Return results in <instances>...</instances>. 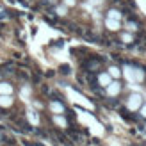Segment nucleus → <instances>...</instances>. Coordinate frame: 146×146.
<instances>
[{
    "label": "nucleus",
    "mask_w": 146,
    "mask_h": 146,
    "mask_svg": "<svg viewBox=\"0 0 146 146\" xmlns=\"http://www.w3.org/2000/svg\"><path fill=\"white\" fill-rule=\"evenodd\" d=\"M127 107L130 109V111L137 112V111L143 107V96H141V94H130V96H128V102H127Z\"/></svg>",
    "instance_id": "1"
},
{
    "label": "nucleus",
    "mask_w": 146,
    "mask_h": 146,
    "mask_svg": "<svg viewBox=\"0 0 146 146\" xmlns=\"http://www.w3.org/2000/svg\"><path fill=\"white\" fill-rule=\"evenodd\" d=\"M123 75L127 77L128 82H135V68H132V66H125V68H123Z\"/></svg>",
    "instance_id": "2"
},
{
    "label": "nucleus",
    "mask_w": 146,
    "mask_h": 146,
    "mask_svg": "<svg viewBox=\"0 0 146 146\" xmlns=\"http://www.w3.org/2000/svg\"><path fill=\"white\" fill-rule=\"evenodd\" d=\"M119 89H121V86L118 82H111L107 86V94H109V96H116V94L119 93Z\"/></svg>",
    "instance_id": "3"
},
{
    "label": "nucleus",
    "mask_w": 146,
    "mask_h": 146,
    "mask_svg": "<svg viewBox=\"0 0 146 146\" xmlns=\"http://www.w3.org/2000/svg\"><path fill=\"white\" fill-rule=\"evenodd\" d=\"M105 27L109 29V31H118V29H119V20L107 18V20H105Z\"/></svg>",
    "instance_id": "4"
},
{
    "label": "nucleus",
    "mask_w": 146,
    "mask_h": 146,
    "mask_svg": "<svg viewBox=\"0 0 146 146\" xmlns=\"http://www.w3.org/2000/svg\"><path fill=\"white\" fill-rule=\"evenodd\" d=\"M98 82L104 86V87H107L109 84L112 82V77H111V73H102V75L98 77Z\"/></svg>",
    "instance_id": "5"
},
{
    "label": "nucleus",
    "mask_w": 146,
    "mask_h": 146,
    "mask_svg": "<svg viewBox=\"0 0 146 146\" xmlns=\"http://www.w3.org/2000/svg\"><path fill=\"white\" fill-rule=\"evenodd\" d=\"M50 111L55 112V114H61V112H64V107L59 102H52V104H50Z\"/></svg>",
    "instance_id": "6"
},
{
    "label": "nucleus",
    "mask_w": 146,
    "mask_h": 146,
    "mask_svg": "<svg viewBox=\"0 0 146 146\" xmlns=\"http://www.w3.org/2000/svg\"><path fill=\"white\" fill-rule=\"evenodd\" d=\"M11 104H13V98L9 94H2V96H0V105L2 107H9Z\"/></svg>",
    "instance_id": "7"
},
{
    "label": "nucleus",
    "mask_w": 146,
    "mask_h": 146,
    "mask_svg": "<svg viewBox=\"0 0 146 146\" xmlns=\"http://www.w3.org/2000/svg\"><path fill=\"white\" fill-rule=\"evenodd\" d=\"M11 93H13L11 84H5V82L0 84V94H11Z\"/></svg>",
    "instance_id": "8"
},
{
    "label": "nucleus",
    "mask_w": 146,
    "mask_h": 146,
    "mask_svg": "<svg viewBox=\"0 0 146 146\" xmlns=\"http://www.w3.org/2000/svg\"><path fill=\"white\" fill-rule=\"evenodd\" d=\"M107 18H112V20H121V13L118 9H111L107 13Z\"/></svg>",
    "instance_id": "9"
},
{
    "label": "nucleus",
    "mask_w": 146,
    "mask_h": 146,
    "mask_svg": "<svg viewBox=\"0 0 146 146\" xmlns=\"http://www.w3.org/2000/svg\"><path fill=\"white\" fill-rule=\"evenodd\" d=\"M109 73H111V77H112V78H118V77L121 75L119 68H116V66H111V68H109Z\"/></svg>",
    "instance_id": "10"
},
{
    "label": "nucleus",
    "mask_w": 146,
    "mask_h": 146,
    "mask_svg": "<svg viewBox=\"0 0 146 146\" xmlns=\"http://www.w3.org/2000/svg\"><path fill=\"white\" fill-rule=\"evenodd\" d=\"M54 121H55V125H59V127H62V128L68 125V123H66V119H64L62 116H55V118H54Z\"/></svg>",
    "instance_id": "11"
},
{
    "label": "nucleus",
    "mask_w": 146,
    "mask_h": 146,
    "mask_svg": "<svg viewBox=\"0 0 146 146\" xmlns=\"http://www.w3.org/2000/svg\"><path fill=\"white\" fill-rule=\"evenodd\" d=\"M132 39H134L132 34H123V36H121V41H123V43H132Z\"/></svg>",
    "instance_id": "12"
},
{
    "label": "nucleus",
    "mask_w": 146,
    "mask_h": 146,
    "mask_svg": "<svg viewBox=\"0 0 146 146\" xmlns=\"http://www.w3.org/2000/svg\"><path fill=\"white\" fill-rule=\"evenodd\" d=\"M127 29L130 32H134V31H137V25L135 23H132V21H130V23H127Z\"/></svg>",
    "instance_id": "13"
},
{
    "label": "nucleus",
    "mask_w": 146,
    "mask_h": 146,
    "mask_svg": "<svg viewBox=\"0 0 146 146\" xmlns=\"http://www.w3.org/2000/svg\"><path fill=\"white\" fill-rule=\"evenodd\" d=\"M139 114H141V116H143V118L146 119V104H143V107L139 109Z\"/></svg>",
    "instance_id": "14"
},
{
    "label": "nucleus",
    "mask_w": 146,
    "mask_h": 146,
    "mask_svg": "<svg viewBox=\"0 0 146 146\" xmlns=\"http://www.w3.org/2000/svg\"><path fill=\"white\" fill-rule=\"evenodd\" d=\"M64 5H68V7L75 5V0H64Z\"/></svg>",
    "instance_id": "15"
},
{
    "label": "nucleus",
    "mask_w": 146,
    "mask_h": 146,
    "mask_svg": "<svg viewBox=\"0 0 146 146\" xmlns=\"http://www.w3.org/2000/svg\"><path fill=\"white\" fill-rule=\"evenodd\" d=\"M57 13H59V14H66V7H59Z\"/></svg>",
    "instance_id": "16"
}]
</instances>
